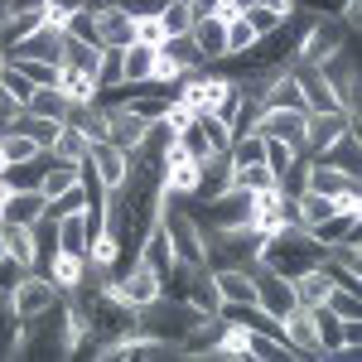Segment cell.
Returning <instances> with one entry per match:
<instances>
[{"mask_svg":"<svg viewBox=\"0 0 362 362\" xmlns=\"http://www.w3.org/2000/svg\"><path fill=\"white\" fill-rule=\"evenodd\" d=\"M189 39H194V49L203 54V63H223L227 58V20L218 15H203L189 25Z\"/></svg>","mask_w":362,"mask_h":362,"instance_id":"12","label":"cell"},{"mask_svg":"<svg viewBox=\"0 0 362 362\" xmlns=\"http://www.w3.org/2000/svg\"><path fill=\"white\" fill-rule=\"evenodd\" d=\"M247 218H251V189L227 184L223 194L208 198V223H213V227H242Z\"/></svg>","mask_w":362,"mask_h":362,"instance_id":"10","label":"cell"},{"mask_svg":"<svg viewBox=\"0 0 362 362\" xmlns=\"http://www.w3.org/2000/svg\"><path fill=\"white\" fill-rule=\"evenodd\" d=\"M34 87H58V63H39V58H10Z\"/></svg>","mask_w":362,"mask_h":362,"instance_id":"35","label":"cell"},{"mask_svg":"<svg viewBox=\"0 0 362 362\" xmlns=\"http://www.w3.org/2000/svg\"><path fill=\"white\" fill-rule=\"evenodd\" d=\"M150 63H155V49L131 39L121 49V83H150Z\"/></svg>","mask_w":362,"mask_h":362,"instance_id":"25","label":"cell"},{"mask_svg":"<svg viewBox=\"0 0 362 362\" xmlns=\"http://www.w3.org/2000/svg\"><path fill=\"white\" fill-rule=\"evenodd\" d=\"M160 227L169 237V251L179 266H208V237H203V223L194 213L179 208V198H165L160 203Z\"/></svg>","mask_w":362,"mask_h":362,"instance_id":"2","label":"cell"},{"mask_svg":"<svg viewBox=\"0 0 362 362\" xmlns=\"http://www.w3.org/2000/svg\"><path fill=\"white\" fill-rule=\"evenodd\" d=\"M39 155V145L25 136V131H15V126H5L0 131V160H5V169L10 165H25V160H34Z\"/></svg>","mask_w":362,"mask_h":362,"instance_id":"28","label":"cell"},{"mask_svg":"<svg viewBox=\"0 0 362 362\" xmlns=\"http://www.w3.org/2000/svg\"><path fill=\"white\" fill-rule=\"evenodd\" d=\"M242 20H247V25L256 29V39H266V34H276V25L285 20V15H276V10H266V5L256 0L251 10H242Z\"/></svg>","mask_w":362,"mask_h":362,"instance_id":"37","label":"cell"},{"mask_svg":"<svg viewBox=\"0 0 362 362\" xmlns=\"http://www.w3.org/2000/svg\"><path fill=\"white\" fill-rule=\"evenodd\" d=\"M44 276L58 285V295H78V290H83V280H87V261H83V256H73V251H54Z\"/></svg>","mask_w":362,"mask_h":362,"instance_id":"15","label":"cell"},{"mask_svg":"<svg viewBox=\"0 0 362 362\" xmlns=\"http://www.w3.org/2000/svg\"><path fill=\"white\" fill-rule=\"evenodd\" d=\"M87 237H92V227H87V208H83V213H63V218H58V251H73V256H83V261H87Z\"/></svg>","mask_w":362,"mask_h":362,"instance_id":"21","label":"cell"},{"mask_svg":"<svg viewBox=\"0 0 362 362\" xmlns=\"http://www.w3.org/2000/svg\"><path fill=\"white\" fill-rule=\"evenodd\" d=\"M353 126H358V112H343V107H334V112H305V140H300V150L305 155H324Z\"/></svg>","mask_w":362,"mask_h":362,"instance_id":"4","label":"cell"},{"mask_svg":"<svg viewBox=\"0 0 362 362\" xmlns=\"http://www.w3.org/2000/svg\"><path fill=\"white\" fill-rule=\"evenodd\" d=\"M97 87L102 92L121 87V49H102V58H97Z\"/></svg>","mask_w":362,"mask_h":362,"instance_id":"36","label":"cell"},{"mask_svg":"<svg viewBox=\"0 0 362 362\" xmlns=\"http://www.w3.org/2000/svg\"><path fill=\"white\" fill-rule=\"evenodd\" d=\"M54 305H63V295H58V285L44 271H25V280L10 290V314L15 319H39Z\"/></svg>","mask_w":362,"mask_h":362,"instance_id":"3","label":"cell"},{"mask_svg":"<svg viewBox=\"0 0 362 362\" xmlns=\"http://www.w3.org/2000/svg\"><path fill=\"white\" fill-rule=\"evenodd\" d=\"M25 112L49 116V121H63V116H68V97H63L58 87H34V97L25 102Z\"/></svg>","mask_w":362,"mask_h":362,"instance_id":"29","label":"cell"},{"mask_svg":"<svg viewBox=\"0 0 362 362\" xmlns=\"http://www.w3.org/2000/svg\"><path fill=\"white\" fill-rule=\"evenodd\" d=\"M10 126H15V131H25V136L34 140V145H39V150H49V145H54V136H58V126H63V121H49V116H34V112H25V107H20V112H15V121H10Z\"/></svg>","mask_w":362,"mask_h":362,"instance_id":"26","label":"cell"},{"mask_svg":"<svg viewBox=\"0 0 362 362\" xmlns=\"http://www.w3.org/2000/svg\"><path fill=\"white\" fill-rule=\"evenodd\" d=\"M338 20L348 25V34H358V25H362V0H343V10H338Z\"/></svg>","mask_w":362,"mask_h":362,"instance_id":"40","label":"cell"},{"mask_svg":"<svg viewBox=\"0 0 362 362\" xmlns=\"http://www.w3.org/2000/svg\"><path fill=\"white\" fill-rule=\"evenodd\" d=\"M256 49V29L242 20V15H232L227 20V58H247Z\"/></svg>","mask_w":362,"mask_h":362,"instance_id":"31","label":"cell"},{"mask_svg":"<svg viewBox=\"0 0 362 362\" xmlns=\"http://www.w3.org/2000/svg\"><path fill=\"white\" fill-rule=\"evenodd\" d=\"M87 160H92L97 179H102L112 194L121 189V184H126V174H131V155H126L121 145H112V140H97V145H87Z\"/></svg>","mask_w":362,"mask_h":362,"instance_id":"9","label":"cell"},{"mask_svg":"<svg viewBox=\"0 0 362 362\" xmlns=\"http://www.w3.org/2000/svg\"><path fill=\"white\" fill-rule=\"evenodd\" d=\"M44 203H49V198L39 194V189H10L5 203H0V223H25L29 227L39 213H44Z\"/></svg>","mask_w":362,"mask_h":362,"instance_id":"17","label":"cell"},{"mask_svg":"<svg viewBox=\"0 0 362 362\" xmlns=\"http://www.w3.org/2000/svg\"><path fill=\"white\" fill-rule=\"evenodd\" d=\"M319 68H324L329 87L338 92V107H343V112H358V58H353V49L343 44L338 54L319 58Z\"/></svg>","mask_w":362,"mask_h":362,"instance_id":"6","label":"cell"},{"mask_svg":"<svg viewBox=\"0 0 362 362\" xmlns=\"http://www.w3.org/2000/svg\"><path fill=\"white\" fill-rule=\"evenodd\" d=\"M44 155H49L54 165H83V160H87V136L78 131V126H68V121H63V126H58V136H54V145H49Z\"/></svg>","mask_w":362,"mask_h":362,"instance_id":"20","label":"cell"},{"mask_svg":"<svg viewBox=\"0 0 362 362\" xmlns=\"http://www.w3.org/2000/svg\"><path fill=\"white\" fill-rule=\"evenodd\" d=\"M140 131H145V121H140L136 112H126V107H107V140L112 145H121L126 155L140 145Z\"/></svg>","mask_w":362,"mask_h":362,"instance_id":"19","label":"cell"},{"mask_svg":"<svg viewBox=\"0 0 362 362\" xmlns=\"http://www.w3.org/2000/svg\"><path fill=\"white\" fill-rule=\"evenodd\" d=\"M63 34H73V39H83V44H97V49H102V34H97V15H92V5L78 10V15H68V20H63Z\"/></svg>","mask_w":362,"mask_h":362,"instance_id":"34","label":"cell"},{"mask_svg":"<svg viewBox=\"0 0 362 362\" xmlns=\"http://www.w3.org/2000/svg\"><path fill=\"white\" fill-rule=\"evenodd\" d=\"M280 324H285V343H290V353H295V358H319V343H314V319H309V309L295 305L285 319H280Z\"/></svg>","mask_w":362,"mask_h":362,"instance_id":"16","label":"cell"},{"mask_svg":"<svg viewBox=\"0 0 362 362\" xmlns=\"http://www.w3.org/2000/svg\"><path fill=\"white\" fill-rule=\"evenodd\" d=\"M169 34H165V25L155 20V15H136V44H150V49H160Z\"/></svg>","mask_w":362,"mask_h":362,"instance_id":"38","label":"cell"},{"mask_svg":"<svg viewBox=\"0 0 362 362\" xmlns=\"http://www.w3.org/2000/svg\"><path fill=\"white\" fill-rule=\"evenodd\" d=\"M58 49H63V25H44L25 34L20 44H10V49H0V58H39V63H58Z\"/></svg>","mask_w":362,"mask_h":362,"instance_id":"8","label":"cell"},{"mask_svg":"<svg viewBox=\"0 0 362 362\" xmlns=\"http://www.w3.org/2000/svg\"><path fill=\"white\" fill-rule=\"evenodd\" d=\"M87 5H92V0H44V20H49V25H63L68 15H78Z\"/></svg>","mask_w":362,"mask_h":362,"instance_id":"39","label":"cell"},{"mask_svg":"<svg viewBox=\"0 0 362 362\" xmlns=\"http://www.w3.org/2000/svg\"><path fill=\"white\" fill-rule=\"evenodd\" d=\"M136 247H140L136 261H140V266H150V271H155L160 280H169V271L179 266V261H174V251H169V237H165V227H160V218H155V227L140 237Z\"/></svg>","mask_w":362,"mask_h":362,"instance_id":"13","label":"cell"},{"mask_svg":"<svg viewBox=\"0 0 362 362\" xmlns=\"http://www.w3.org/2000/svg\"><path fill=\"white\" fill-rule=\"evenodd\" d=\"M73 184H78V165H54V160H49L44 179H39V194L54 198V194H63V189H73Z\"/></svg>","mask_w":362,"mask_h":362,"instance_id":"32","label":"cell"},{"mask_svg":"<svg viewBox=\"0 0 362 362\" xmlns=\"http://www.w3.org/2000/svg\"><path fill=\"white\" fill-rule=\"evenodd\" d=\"M290 285H295V305H300V309L324 305V295L334 290V280L324 276V266H314V271H300V276L290 280Z\"/></svg>","mask_w":362,"mask_h":362,"instance_id":"22","label":"cell"},{"mask_svg":"<svg viewBox=\"0 0 362 362\" xmlns=\"http://www.w3.org/2000/svg\"><path fill=\"white\" fill-rule=\"evenodd\" d=\"M309 319H314V343H319V358H338V353H343V343H348L343 319H338L334 309H324V305L309 309Z\"/></svg>","mask_w":362,"mask_h":362,"instance_id":"14","label":"cell"},{"mask_svg":"<svg viewBox=\"0 0 362 362\" xmlns=\"http://www.w3.org/2000/svg\"><path fill=\"white\" fill-rule=\"evenodd\" d=\"M247 271H251V280H256V309L285 319V314L295 309V285L285 276H276V271H266L261 261H247Z\"/></svg>","mask_w":362,"mask_h":362,"instance_id":"5","label":"cell"},{"mask_svg":"<svg viewBox=\"0 0 362 362\" xmlns=\"http://www.w3.org/2000/svg\"><path fill=\"white\" fill-rule=\"evenodd\" d=\"M309 237L319 242V247H334V242H343V237H358V218H348V213H334V218H324V223L305 227Z\"/></svg>","mask_w":362,"mask_h":362,"instance_id":"27","label":"cell"},{"mask_svg":"<svg viewBox=\"0 0 362 362\" xmlns=\"http://www.w3.org/2000/svg\"><path fill=\"white\" fill-rule=\"evenodd\" d=\"M256 136H276V140H290V145H300L305 140V112H290V107H266V112L256 116V126H251ZM305 155V150H300Z\"/></svg>","mask_w":362,"mask_h":362,"instance_id":"11","label":"cell"},{"mask_svg":"<svg viewBox=\"0 0 362 362\" xmlns=\"http://www.w3.org/2000/svg\"><path fill=\"white\" fill-rule=\"evenodd\" d=\"M324 309H334L338 319H362V295H358V290H343V285H334V290L324 295Z\"/></svg>","mask_w":362,"mask_h":362,"instance_id":"33","label":"cell"},{"mask_svg":"<svg viewBox=\"0 0 362 362\" xmlns=\"http://www.w3.org/2000/svg\"><path fill=\"white\" fill-rule=\"evenodd\" d=\"M0 237H5V256H15L20 266H39L44 256H39V242H34V227H25V223H0Z\"/></svg>","mask_w":362,"mask_h":362,"instance_id":"18","label":"cell"},{"mask_svg":"<svg viewBox=\"0 0 362 362\" xmlns=\"http://www.w3.org/2000/svg\"><path fill=\"white\" fill-rule=\"evenodd\" d=\"M256 261H261L266 271H276V276L295 280L300 271H314V266L324 261V247L309 237L305 227H280V232H271V237L261 242Z\"/></svg>","mask_w":362,"mask_h":362,"instance_id":"1","label":"cell"},{"mask_svg":"<svg viewBox=\"0 0 362 362\" xmlns=\"http://www.w3.org/2000/svg\"><path fill=\"white\" fill-rule=\"evenodd\" d=\"M97 58H102V49H97V44H83V39L63 34V49H58V68H83V73H92V78H97Z\"/></svg>","mask_w":362,"mask_h":362,"instance_id":"24","label":"cell"},{"mask_svg":"<svg viewBox=\"0 0 362 362\" xmlns=\"http://www.w3.org/2000/svg\"><path fill=\"white\" fill-rule=\"evenodd\" d=\"M295 68V83H300V92H305V112H334L338 107V92L329 87V78H324V68L319 63H300V58H290Z\"/></svg>","mask_w":362,"mask_h":362,"instance_id":"7","label":"cell"},{"mask_svg":"<svg viewBox=\"0 0 362 362\" xmlns=\"http://www.w3.org/2000/svg\"><path fill=\"white\" fill-rule=\"evenodd\" d=\"M58 92H63L68 102H97V97H102L97 78L83 73V68H58Z\"/></svg>","mask_w":362,"mask_h":362,"instance_id":"23","label":"cell"},{"mask_svg":"<svg viewBox=\"0 0 362 362\" xmlns=\"http://www.w3.org/2000/svg\"><path fill=\"white\" fill-rule=\"evenodd\" d=\"M155 20L165 25V34L174 39V34H189V25H194V10H189V0H165L160 10H155Z\"/></svg>","mask_w":362,"mask_h":362,"instance_id":"30","label":"cell"}]
</instances>
